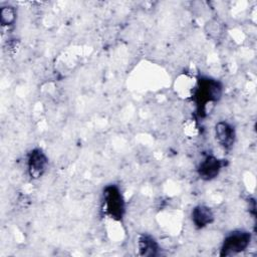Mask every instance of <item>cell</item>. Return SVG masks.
I'll use <instances>...</instances> for the list:
<instances>
[{
	"instance_id": "obj_1",
	"label": "cell",
	"mask_w": 257,
	"mask_h": 257,
	"mask_svg": "<svg viewBox=\"0 0 257 257\" xmlns=\"http://www.w3.org/2000/svg\"><path fill=\"white\" fill-rule=\"evenodd\" d=\"M105 213L114 220H120L124 214V200L115 185L106 186L102 193Z\"/></svg>"
},
{
	"instance_id": "obj_2",
	"label": "cell",
	"mask_w": 257,
	"mask_h": 257,
	"mask_svg": "<svg viewBox=\"0 0 257 257\" xmlns=\"http://www.w3.org/2000/svg\"><path fill=\"white\" fill-rule=\"evenodd\" d=\"M222 95V85L212 78H201L195 91V99L199 106H205L208 102L217 101Z\"/></svg>"
},
{
	"instance_id": "obj_3",
	"label": "cell",
	"mask_w": 257,
	"mask_h": 257,
	"mask_svg": "<svg viewBox=\"0 0 257 257\" xmlns=\"http://www.w3.org/2000/svg\"><path fill=\"white\" fill-rule=\"evenodd\" d=\"M251 241V234L247 231L237 230L229 233L221 246V256H232L246 250Z\"/></svg>"
},
{
	"instance_id": "obj_4",
	"label": "cell",
	"mask_w": 257,
	"mask_h": 257,
	"mask_svg": "<svg viewBox=\"0 0 257 257\" xmlns=\"http://www.w3.org/2000/svg\"><path fill=\"white\" fill-rule=\"evenodd\" d=\"M48 159L41 149H33L27 158V171L32 179H39L46 172Z\"/></svg>"
},
{
	"instance_id": "obj_5",
	"label": "cell",
	"mask_w": 257,
	"mask_h": 257,
	"mask_svg": "<svg viewBox=\"0 0 257 257\" xmlns=\"http://www.w3.org/2000/svg\"><path fill=\"white\" fill-rule=\"evenodd\" d=\"M223 167L222 161L215 156H207L199 165L198 174L204 181H211L215 179Z\"/></svg>"
},
{
	"instance_id": "obj_6",
	"label": "cell",
	"mask_w": 257,
	"mask_h": 257,
	"mask_svg": "<svg viewBox=\"0 0 257 257\" xmlns=\"http://www.w3.org/2000/svg\"><path fill=\"white\" fill-rule=\"evenodd\" d=\"M215 136L217 142L224 148L230 149L232 148L235 142V130L229 122L225 120L218 121L215 125Z\"/></svg>"
},
{
	"instance_id": "obj_7",
	"label": "cell",
	"mask_w": 257,
	"mask_h": 257,
	"mask_svg": "<svg viewBox=\"0 0 257 257\" xmlns=\"http://www.w3.org/2000/svg\"><path fill=\"white\" fill-rule=\"evenodd\" d=\"M191 217L193 224L199 229L208 226L214 221V213L211 208L206 205L196 206L192 210Z\"/></svg>"
},
{
	"instance_id": "obj_8",
	"label": "cell",
	"mask_w": 257,
	"mask_h": 257,
	"mask_svg": "<svg viewBox=\"0 0 257 257\" xmlns=\"http://www.w3.org/2000/svg\"><path fill=\"white\" fill-rule=\"evenodd\" d=\"M138 248L141 256H156L160 249L158 242L148 234H143L139 237Z\"/></svg>"
},
{
	"instance_id": "obj_9",
	"label": "cell",
	"mask_w": 257,
	"mask_h": 257,
	"mask_svg": "<svg viewBox=\"0 0 257 257\" xmlns=\"http://www.w3.org/2000/svg\"><path fill=\"white\" fill-rule=\"evenodd\" d=\"M0 19L2 26H10L16 20V10L12 6H4L0 10Z\"/></svg>"
}]
</instances>
